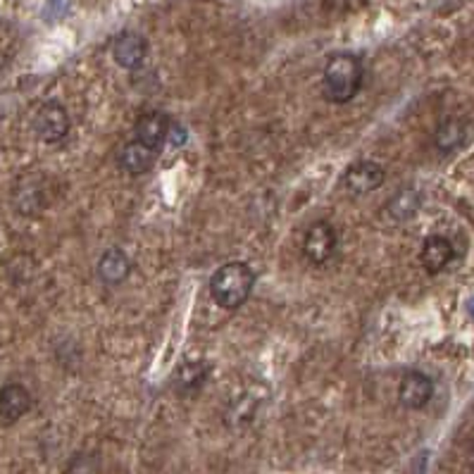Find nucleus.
<instances>
[{
  "label": "nucleus",
  "mask_w": 474,
  "mask_h": 474,
  "mask_svg": "<svg viewBox=\"0 0 474 474\" xmlns=\"http://www.w3.org/2000/svg\"><path fill=\"white\" fill-rule=\"evenodd\" d=\"M384 179H386V172L382 165L372 163V160H360V163L348 167L343 184L353 193H372L384 184Z\"/></svg>",
  "instance_id": "39448f33"
},
{
  "label": "nucleus",
  "mask_w": 474,
  "mask_h": 474,
  "mask_svg": "<svg viewBox=\"0 0 474 474\" xmlns=\"http://www.w3.org/2000/svg\"><path fill=\"white\" fill-rule=\"evenodd\" d=\"M255 286L253 269L246 262H227L215 272L210 291H213L215 303L224 310H236L250 298Z\"/></svg>",
  "instance_id": "f257e3e1"
},
{
  "label": "nucleus",
  "mask_w": 474,
  "mask_h": 474,
  "mask_svg": "<svg viewBox=\"0 0 474 474\" xmlns=\"http://www.w3.org/2000/svg\"><path fill=\"white\" fill-rule=\"evenodd\" d=\"M336 250V232L329 222H315L303 241V253L312 265H325Z\"/></svg>",
  "instance_id": "20e7f679"
},
{
  "label": "nucleus",
  "mask_w": 474,
  "mask_h": 474,
  "mask_svg": "<svg viewBox=\"0 0 474 474\" xmlns=\"http://www.w3.org/2000/svg\"><path fill=\"white\" fill-rule=\"evenodd\" d=\"M453 243L444 236H429L422 246V265L429 275H436L441 269H446L453 260Z\"/></svg>",
  "instance_id": "9d476101"
},
{
  "label": "nucleus",
  "mask_w": 474,
  "mask_h": 474,
  "mask_svg": "<svg viewBox=\"0 0 474 474\" xmlns=\"http://www.w3.org/2000/svg\"><path fill=\"white\" fill-rule=\"evenodd\" d=\"M210 377V365L206 360H186L179 365L174 384L179 391H196L207 382Z\"/></svg>",
  "instance_id": "ddd939ff"
},
{
  "label": "nucleus",
  "mask_w": 474,
  "mask_h": 474,
  "mask_svg": "<svg viewBox=\"0 0 474 474\" xmlns=\"http://www.w3.org/2000/svg\"><path fill=\"white\" fill-rule=\"evenodd\" d=\"M170 124L165 113H146L136 124V141L146 143L148 148H160V143L170 134Z\"/></svg>",
  "instance_id": "1a4fd4ad"
},
{
  "label": "nucleus",
  "mask_w": 474,
  "mask_h": 474,
  "mask_svg": "<svg viewBox=\"0 0 474 474\" xmlns=\"http://www.w3.org/2000/svg\"><path fill=\"white\" fill-rule=\"evenodd\" d=\"M31 408V394L21 384H5L0 389V419L3 422H17Z\"/></svg>",
  "instance_id": "6e6552de"
},
{
  "label": "nucleus",
  "mask_w": 474,
  "mask_h": 474,
  "mask_svg": "<svg viewBox=\"0 0 474 474\" xmlns=\"http://www.w3.org/2000/svg\"><path fill=\"white\" fill-rule=\"evenodd\" d=\"M468 310H470V317L474 319V298H472V300H470V303H468Z\"/></svg>",
  "instance_id": "a211bd4d"
},
{
  "label": "nucleus",
  "mask_w": 474,
  "mask_h": 474,
  "mask_svg": "<svg viewBox=\"0 0 474 474\" xmlns=\"http://www.w3.org/2000/svg\"><path fill=\"white\" fill-rule=\"evenodd\" d=\"M422 206V196L415 189H401V191L389 200V215L396 222L412 220Z\"/></svg>",
  "instance_id": "2eb2a0df"
},
{
  "label": "nucleus",
  "mask_w": 474,
  "mask_h": 474,
  "mask_svg": "<svg viewBox=\"0 0 474 474\" xmlns=\"http://www.w3.org/2000/svg\"><path fill=\"white\" fill-rule=\"evenodd\" d=\"M470 465H472V470H474V448H472V453H470Z\"/></svg>",
  "instance_id": "6ab92c4d"
},
{
  "label": "nucleus",
  "mask_w": 474,
  "mask_h": 474,
  "mask_svg": "<svg viewBox=\"0 0 474 474\" xmlns=\"http://www.w3.org/2000/svg\"><path fill=\"white\" fill-rule=\"evenodd\" d=\"M434 396V384L432 379L422 372H408L401 382V391H398V398L405 408L411 411H419L425 408Z\"/></svg>",
  "instance_id": "0eeeda50"
},
{
  "label": "nucleus",
  "mask_w": 474,
  "mask_h": 474,
  "mask_svg": "<svg viewBox=\"0 0 474 474\" xmlns=\"http://www.w3.org/2000/svg\"><path fill=\"white\" fill-rule=\"evenodd\" d=\"M468 139V127H465V122L462 120H446L436 129V136H434V141H436V148L441 153H453L455 148H461L462 143Z\"/></svg>",
  "instance_id": "4468645a"
},
{
  "label": "nucleus",
  "mask_w": 474,
  "mask_h": 474,
  "mask_svg": "<svg viewBox=\"0 0 474 474\" xmlns=\"http://www.w3.org/2000/svg\"><path fill=\"white\" fill-rule=\"evenodd\" d=\"M129 272H131V262H129V258L122 253L120 248H110V250L103 253V258L98 262V275L103 282L110 284V286L113 284H122L129 276Z\"/></svg>",
  "instance_id": "f8f14e48"
},
{
  "label": "nucleus",
  "mask_w": 474,
  "mask_h": 474,
  "mask_svg": "<svg viewBox=\"0 0 474 474\" xmlns=\"http://www.w3.org/2000/svg\"><path fill=\"white\" fill-rule=\"evenodd\" d=\"M36 136L46 143H60L64 136L70 134V114L60 103L48 100L36 110L34 117Z\"/></svg>",
  "instance_id": "7ed1b4c3"
},
{
  "label": "nucleus",
  "mask_w": 474,
  "mask_h": 474,
  "mask_svg": "<svg viewBox=\"0 0 474 474\" xmlns=\"http://www.w3.org/2000/svg\"><path fill=\"white\" fill-rule=\"evenodd\" d=\"M167 139H170L172 146H184L189 136H186V129L174 122V124H170V134H167Z\"/></svg>",
  "instance_id": "f3484780"
},
{
  "label": "nucleus",
  "mask_w": 474,
  "mask_h": 474,
  "mask_svg": "<svg viewBox=\"0 0 474 474\" xmlns=\"http://www.w3.org/2000/svg\"><path fill=\"white\" fill-rule=\"evenodd\" d=\"M362 63L351 53L334 55L325 67V96L332 103H348L358 96L362 86Z\"/></svg>",
  "instance_id": "f03ea898"
},
{
  "label": "nucleus",
  "mask_w": 474,
  "mask_h": 474,
  "mask_svg": "<svg viewBox=\"0 0 474 474\" xmlns=\"http://www.w3.org/2000/svg\"><path fill=\"white\" fill-rule=\"evenodd\" d=\"M156 148H148L146 143L136 141L134 139V141H129L127 146L122 148L120 165L129 174L139 177V174H146V172L156 165Z\"/></svg>",
  "instance_id": "9b49d317"
},
{
  "label": "nucleus",
  "mask_w": 474,
  "mask_h": 474,
  "mask_svg": "<svg viewBox=\"0 0 474 474\" xmlns=\"http://www.w3.org/2000/svg\"><path fill=\"white\" fill-rule=\"evenodd\" d=\"M17 199V207H20L24 215H36L43 207V189L36 179H29L24 182L20 189V193L14 196Z\"/></svg>",
  "instance_id": "dca6fc26"
},
{
  "label": "nucleus",
  "mask_w": 474,
  "mask_h": 474,
  "mask_svg": "<svg viewBox=\"0 0 474 474\" xmlns=\"http://www.w3.org/2000/svg\"><path fill=\"white\" fill-rule=\"evenodd\" d=\"M148 55V43L141 34H134V31H124L122 36H117L113 48L114 63L124 67V70H139Z\"/></svg>",
  "instance_id": "423d86ee"
}]
</instances>
